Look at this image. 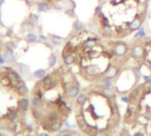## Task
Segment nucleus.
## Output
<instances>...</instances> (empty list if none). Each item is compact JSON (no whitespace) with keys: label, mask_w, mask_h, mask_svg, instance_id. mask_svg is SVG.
Segmentation results:
<instances>
[{"label":"nucleus","mask_w":151,"mask_h":136,"mask_svg":"<svg viewBox=\"0 0 151 136\" xmlns=\"http://www.w3.org/2000/svg\"><path fill=\"white\" fill-rule=\"evenodd\" d=\"M118 72H119V68H118V67H117V66H115L110 65V66L107 67V69L104 71L103 75H104V77H105L106 79L111 80V79L115 78V77L118 75Z\"/></svg>","instance_id":"4"},{"label":"nucleus","mask_w":151,"mask_h":136,"mask_svg":"<svg viewBox=\"0 0 151 136\" xmlns=\"http://www.w3.org/2000/svg\"><path fill=\"white\" fill-rule=\"evenodd\" d=\"M95 45H96V41H95V39H94V38L86 40V41H84V43H83L84 48H87V49H93V48L95 47Z\"/></svg>","instance_id":"10"},{"label":"nucleus","mask_w":151,"mask_h":136,"mask_svg":"<svg viewBox=\"0 0 151 136\" xmlns=\"http://www.w3.org/2000/svg\"><path fill=\"white\" fill-rule=\"evenodd\" d=\"M57 64V57L55 55H51L49 59V66L50 67H53Z\"/></svg>","instance_id":"17"},{"label":"nucleus","mask_w":151,"mask_h":136,"mask_svg":"<svg viewBox=\"0 0 151 136\" xmlns=\"http://www.w3.org/2000/svg\"><path fill=\"white\" fill-rule=\"evenodd\" d=\"M132 57L134 59H140L145 55V49L143 46L136 44L132 48Z\"/></svg>","instance_id":"3"},{"label":"nucleus","mask_w":151,"mask_h":136,"mask_svg":"<svg viewBox=\"0 0 151 136\" xmlns=\"http://www.w3.org/2000/svg\"><path fill=\"white\" fill-rule=\"evenodd\" d=\"M98 72H99V67H98L97 66L90 65V66H88L86 67V73H87L88 75L94 76V75H95Z\"/></svg>","instance_id":"7"},{"label":"nucleus","mask_w":151,"mask_h":136,"mask_svg":"<svg viewBox=\"0 0 151 136\" xmlns=\"http://www.w3.org/2000/svg\"><path fill=\"white\" fill-rule=\"evenodd\" d=\"M95 136H108V135L103 131H99V132H96Z\"/></svg>","instance_id":"25"},{"label":"nucleus","mask_w":151,"mask_h":136,"mask_svg":"<svg viewBox=\"0 0 151 136\" xmlns=\"http://www.w3.org/2000/svg\"><path fill=\"white\" fill-rule=\"evenodd\" d=\"M61 126H62V124L60 122H55V123H53V124L51 125V126H50L49 129L51 132H56V131H58Z\"/></svg>","instance_id":"15"},{"label":"nucleus","mask_w":151,"mask_h":136,"mask_svg":"<svg viewBox=\"0 0 151 136\" xmlns=\"http://www.w3.org/2000/svg\"><path fill=\"white\" fill-rule=\"evenodd\" d=\"M79 93H80V88L79 87L77 86H73L71 87L68 91H67V96L69 98H75L79 95Z\"/></svg>","instance_id":"6"},{"label":"nucleus","mask_w":151,"mask_h":136,"mask_svg":"<svg viewBox=\"0 0 151 136\" xmlns=\"http://www.w3.org/2000/svg\"><path fill=\"white\" fill-rule=\"evenodd\" d=\"M73 30L76 31V32H80L81 30L84 29V24H83L80 21L75 20L74 22L73 23Z\"/></svg>","instance_id":"9"},{"label":"nucleus","mask_w":151,"mask_h":136,"mask_svg":"<svg viewBox=\"0 0 151 136\" xmlns=\"http://www.w3.org/2000/svg\"><path fill=\"white\" fill-rule=\"evenodd\" d=\"M68 134H70L69 133V130H63V131H61L59 132L58 136H67Z\"/></svg>","instance_id":"24"},{"label":"nucleus","mask_w":151,"mask_h":136,"mask_svg":"<svg viewBox=\"0 0 151 136\" xmlns=\"http://www.w3.org/2000/svg\"><path fill=\"white\" fill-rule=\"evenodd\" d=\"M64 64L66 66H71L75 62V58L73 54H67L66 56H64L63 58Z\"/></svg>","instance_id":"8"},{"label":"nucleus","mask_w":151,"mask_h":136,"mask_svg":"<svg viewBox=\"0 0 151 136\" xmlns=\"http://www.w3.org/2000/svg\"><path fill=\"white\" fill-rule=\"evenodd\" d=\"M0 59H1V43H0Z\"/></svg>","instance_id":"29"},{"label":"nucleus","mask_w":151,"mask_h":136,"mask_svg":"<svg viewBox=\"0 0 151 136\" xmlns=\"http://www.w3.org/2000/svg\"><path fill=\"white\" fill-rule=\"evenodd\" d=\"M147 36V32L145 28L141 27L134 35H133V38H145Z\"/></svg>","instance_id":"12"},{"label":"nucleus","mask_w":151,"mask_h":136,"mask_svg":"<svg viewBox=\"0 0 151 136\" xmlns=\"http://www.w3.org/2000/svg\"><path fill=\"white\" fill-rule=\"evenodd\" d=\"M111 86H112V83H111V80L110 79H106L103 81V87H104V88H110Z\"/></svg>","instance_id":"22"},{"label":"nucleus","mask_w":151,"mask_h":136,"mask_svg":"<svg viewBox=\"0 0 151 136\" xmlns=\"http://www.w3.org/2000/svg\"><path fill=\"white\" fill-rule=\"evenodd\" d=\"M112 52L116 57H123L127 52V46L124 43H118L113 46Z\"/></svg>","instance_id":"2"},{"label":"nucleus","mask_w":151,"mask_h":136,"mask_svg":"<svg viewBox=\"0 0 151 136\" xmlns=\"http://www.w3.org/2000/svg\"><path fill=\"white\" fill-rule=\"evenodd\" d=\"M45 75V71L44 70H38L35 73V76L37 77V78H43V76Z\"/></svg>","instance_id":"21"},{"label":"nucleus","mask_w":151,"mask_h":136,"mask_svg":"<svg viewBox=\"0 0 151 136\" xmlns=\"http://www.w3.org/2000/svg\"><path fill=\"white\" fill-rule=\"evenodd\" d=\"M127 28L130 29V31H135V30H139L141 28L142 25V20L140 18H139V14L135 17L134 20H132L130 22L126 23Z\"/></svg>","instance_id":"5"},{"label":"nucleus","mask_w":151,"mask_h":136,"mask_svg":"<svg viewBox=\"0 0 151 136\" xmlns=\"http://www.w3.org/2000/svg\"><path fill=\"white\" fill-rule=\"evenodd\" d=\"M0 136H7V135H6L3 132H1V131H0Z\"/></svg>","instance_id":"27"},{"label":"nucleus","mask_w":151,"mask_h":136,"mask_svg":"<svg viewBox=\"0 0 151 136\" xmlns=\"http://www.w3.org/2000/svg\"><path fill=\"white\" fill-rule=\"evenodd\" d=\"M66 14L69 17H71V18H75V17H76V14H75V13H74V9H73V8L67 10V11L66 12Z\"/></svg>","instance_id":"23"},{"label":"nucleus","mask_w":151,"mask_h":136,"mask_svg":"<svg viewBox=\"0 0 151 136\" xmlns=\"http://www.w3.org/2000/svg\"><path fill=\"white\" fill-rule=\"evenodd\" d=\"M112 34H113V31L111 30L110 28H105L103 29V35L104 36H112Z\"/></svg>","instance_id":"18"},{"label":"nucleus","mask_w":151,"mask_h":136,"mask_svg":"<svg viewBox=\"0 0 151 136\" xmlns=\"http://www.w3.org/2000/svg\"><path fill=\"white\" fill-rule=\"evenodd\" d=\"M102 9H103V6H102V5L97 6L95 8V14H94V15H95V16H99V15L101 14V13H103V12H102Z\"/></svg>","instance_id":"20"},{"label":"nucleus","mask_w":151,"mask_h":136,"mask_svg":"<svg viewBox=\"0 0 151 136\" xmlns=\"http://www.w3.org/2000/svg\"><path fill=\"white\" fill-rule=\"evenodd\" d=\"M87 100H88V95H86V94H80V95L77 97L76 103H77L78 105L81 106V105L85 104V103L87 102Z\"/></svg>","instance_id":"13"},{"label":"nucleus","mask_w":151,"mask_h":136,"mask_svg":"<svg viewBox=\"0 0 151 136\" xmlns=\"http://www.w3.org/2000/svg\"><path fill=\"white\" fill-rule=\"evenodd\" d=\"M121 100H122L123 102H125V103H127L128 100H129V97H127V96H122V97H121Z\"/></svg>","instance_id":"26"},{"label":"nucleus","mask_w":151,"mask_h":136,"mask_svg":"<svg viewBox=\"0 0 151 136\" xmlns=\"http://www.w3.org/2000/svg\"><path fill=\"white\" fill-rule=\"evenodd\" d=\"M147 84H148L149 88H151V80H148V83H147Z\"/></svg>","instance_id":"28"},{"label":"nucleus","mask_w":151,"mask_h":136,"mask_svg":"<svg viewBox=\"0 0 151 136\" xmlns=\"http://www.w3.org/2000/svg\"><path fill=\"white\" fill-rule=\"evenodd\" d=\"M37 8L40 12L42 13H44V12H47L48 10H50V4H48L47 2L45 1H43V2H40L38 5H37Z\"/></svg>","instance_id":"11"},{"label":"nucleus","mask_w":151,"mask_h":136,"mask_svg":"<svg viewBox=\"0 0 151 136\" xmlns=\"http://www.w3.org/2000/svg\"><path fill=\"white\" fill-rule=\"evenodd\" d=\"M29 107L28 90L20 73L11 66L0 67V131L19 132Z\"/></svg>","instance_id":"1"},{"label":"nucleus","mask_w":151,"mask_h":136,"mask_svg":"<svg viewBox=\"0 0 151 136\" xmlns=\"http://www.w3.org/2000/svg\"><path fill=\"white\" fill-rule=\"evenodd\" d=\"M102 95L107 98H112L115 96V93L111 88H104L102 92Z\"/></svg>","instance_id":"14"},{"label":"nucleus","mask_w":151,"mask_h":136,"mask_svg":"<svg viewBox=\"0 0 151 136\" xmlns=\"http://www.w3.org/2000/svg\"><path fill=\"white\" fill-rule=\"evenodd\" d=\"M63 38L62 37H59V36H52V43L55 44V45H60L62 43H63Z\"/></svg>","instance_id":"16"},{"label":"nucleus","mask_w":151,"mask_h":136,"mask_svg":"<svg viewBox=\"0 0 151 136\" xmlns=\"http://www.w3.org/2000/svg\"><path fill=\"white\" fill-rule=\"evenodd\" d=\"M136 136H138V135H136Z\"/></svg>","instance_id":"30"},{"label":"nucleus","mask_w":151,"mask_h":136,"mask_svg":"<svg viewBox=\"0 0 151 136\" xmlns=\"http://www.w3.org/2000/svg\"><path fill=\"white\" fill-rule=\"evenodd\" d=\"M132 73H133L134 76H135L137 79H139V78L140 77V69L138 66H134V67H132Z\"/></svg>","instance_id":"19"}]
</instances>
